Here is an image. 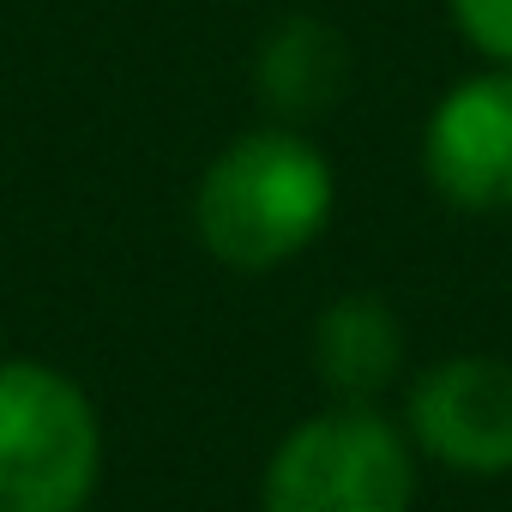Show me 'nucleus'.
<instances>
[{
    "label": "nucleus",
    "instance_id": "nucleus-1",
    "mask_svg": "<svg viewBox=\"0 0 512 512\" xmlns=\"http://www.w3.org/2000/svg\"><path fill=\"white\" fill-rule=\"evenodd\" d=\"M338 169L302 127L235 133L193 187V235L229 272H278L332 229Z\"/></svg>",
    "mask_w": 512,
    "mask_h": 512
},
{
    "label": "nucleus",
    "instance_id": "nucleus-2",
    "mask_svg": "<svg viewBox=\"0 0 512 512\" xmlns=\"http://www.w3.org/2000/svg\"><path fill=\"white\" fill-rule=\"evenodd\" d=\"M97 488V398L43 356H0V512H91Z\"/></svg>",
    "mask_w": 512,
    "mask_h": 512
},
{
    "label": "nucleus",
    "instance_id": "nucleus-3",
    "mask_svg": "<svg viewBox=\"0 0 512 512\" xmlns=\"http://www.w3.org/2000/svg\"><path fill=\"white\" fill-rule=\"evenodd\" d=\"M416 446L380 404H326L278 434L260 512H410Z\"/></svg>",
    "mask_w": 512,
    "mask_h": 512
},
{
    "label": "nucleus",
    "instance_id": "nucleus-4",
    "mask_svg": "<svg viewBox=\"0 0 512 512\" xmlns=\"http://www.w3.org/2000/svg\"><path fill=\"white\" fill-rule=\"evenodd\" d=\"M404 434L452 476H512V362L446 356L410 380Z\"/></svg>",
    "mask_w": 512,
    "mask_h": 512
},
{
    "label": "nucleus",
    "instance_id": "nucleus-5",
    "mask_svg": "<svg viewBox=\"0 0 512 512\" xmlns=\"http://www.w3.org/2000/svg\"><path fill=\"white\" fill-rule=\"evenodd\" d=\"M422 175L452 211H512V67H482L440 91L422 121Z\"/></svg>",
    "mask_w": 512,
    "mask_h": 512
},
{
    "label": "nucleus",
    "instance_id": "nucleus-6",
    "mask_svg": "<svg viewBox=\"0 0 512 512\" xmlns=\"http://www.w3.org/2000/svg\"><path fill=\"white\" fill-rule=\"evenodd\" d=\"M308 356H314V380L338 404H374L404 368V320L386 296L350 290L320 308Z\"/></svg>",
    "mask_w": 512,
    "mask_h": 512
},
{
    "label": "nucleus",
    "instance_id": "nucleus-7",
    "mask_svg": "<svg viewBox=\"0 0 512 512\" xmlns=\"http://www.w3.org/2000/svg\"><path fill=\"white\" fill-rule=\"evenodd\" d=\"M253 91H260V103L284 127H302V121L326 115L332 103H344V91H350V43L326 19L296 13V19L266 31L260 55H253Z\"/></svg>",
    "mask_w": 512,
    "mask_h": 512
},
{
    "label": "nucleus",
    "instance_id": "nucleus-8",
    "mask_svg": "<svg viewBox=\"0 0 512 512\" xmlns=\"http://www.w3.org/2000/svg\"><path fill=\"white\" fill-rule=\"evenodd\" d=\"M446 13L488 67H512V0H446Z\"/></svg>",
    "mask_w": 512,
    "mask_h": 512
}]
</instances>
